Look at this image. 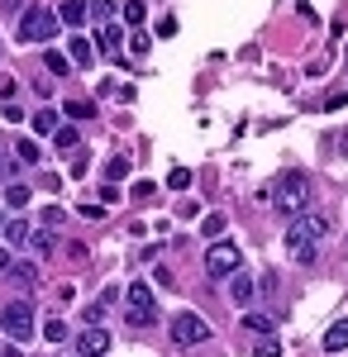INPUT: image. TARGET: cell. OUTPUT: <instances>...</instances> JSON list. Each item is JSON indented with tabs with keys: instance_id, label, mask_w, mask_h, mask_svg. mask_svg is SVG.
Returning a JSON list of instances; mask_svg holds the SVG:
<instances>
[{
	"instance_id": "6da1fadb",
	"label": "cell",
	"mask_w": 348,
	"mask_h": 357,
	"mask_svg": "<svg viewBox=\"0 0 348 357\" xmlns=\"http://www.w3.org/2000/svg\"><path fill=\"white\" fill-rule=\"evenodd\" d=\"M305 200H310L305 172H282L277 186H272V210H277L282 220H296V215H305Z\"/></svg>"
},
{
	"instance_id": "7a4b0ae2",
	"label": "cell",
	"mask_w": 348,
	"mask_h": 357,
	"mask_svg": "<svg viewBox=\"0 0 348 357\" xmlns=\"http://www.w3.org/2000/svg\"><path fill=\"white\" fill-rule=\"evenodd\" d=\"M329 234V220L324 215H296L291 229H287V243H291V257L296 262H310L315 257V243Z\"/></svg>"
},
{
	"instance_id": "3957f363",
	"label": "cell",
	"mask_w": 348,
	"mask_h": 357,
	"mask_svg": "<svg viewBox=\"0 0 348 357\" xmlns=\"http://www.w3.org/2000/svg\"><path fill=\"white\" fill-rule=\"evenodd\" d=\"M124 319H129L134 329H148V324L158 319V301H153V286H148V281H134V286L124 291Z\"/></svg>"
},
{
	"instance_id": "277c9868",
	"label": "cell",
	"mask_w": 348,
	"mask_h": 357,
	"mask_svg": "<svg viewBox=\"0 0 348 357\" xmlns=\"http://www.w3.org/2000/svg\"><path fill=\"white\" fill-rule=\"evenodd\" d=\"M57 24H62L57 10H48V5H29L24 15H20V38H24V43H48V38L57 33Z\"/></svg>"
},
{
	"instance_id": "5b68a950",
	"label": "cell",
	"mask_w": 348,
	"mask_h": 357,
	"mask_svg": "<svg viewBox=\"0 0 348 357\" xmlns=\"http://www.w3.org/2000/svg\"><path fill=\"white\" fill-rule=\"evenodd\" d=\"M0 329L10 333L15 343H24V338H34V310H29L24 301H10L5 310H0Z\"/></svg>"
},
{
	"instance_id": "8992f818",
	"label": "cell",
	"mask_w": 348,
	"mask_h": 357,
	"mask_svg": "<svg viewBox=\"0 0 348 357\" xmlns=\"http://www.w3.org/2000/svg\"><path fill=\"white\" fill-rule=\"evenodd\" d=\"M205 338H210V324H205L196 310H182V314H172V343L191 348V343H205Z\"/></svg>"
},
{
	"instance_id": "52a82bcc",
	"label": "cell",
	"mask_w": 348,
	"mask_h": 357,
	"mask_svg": "<svg viewBox=\"0 0 348 357\" xmlns=\"http://www.w3.org/2000/svg\"><path fill=\"white\" fill-rule=\"evenodd\" d=\"M239 267H243L239 243H210V252H205V272L210 276H234Z\"/></svg>"
},
{
	"instance_id": "ba28073f",
	"label": "cell",
	"mask_w": 348,
	"mask_h": 357,
	"mask_svg": "<svg viewBox=\"0 0 348 357\" xmlns=\"http://www.w3.org/2000/svg\"><path fill=\"white\" fill-rule=\"evenodd\" d=\"M77 353H81V357H106V353H110V333L101 329V324H91V329L77 338Z\"/></svg>"
},
{
	"instance_id": "9c48e42d",
	"label": "cell",
	"mask_w": 348,
	"mask_h": 357,
	"mask_svg": "<svg viewBox=\"0 0 348 357\" xmlns=\"http://www.w3.org/2000/svg\"><path fill=\"white\" fill-rule=\"evenodd\" d=\"M57 20H62V24H86V20H91V0H62V10H57Z\"/></svg>"
},
{
	"instance_id": "30bf717a",
	"label": "cell",
	"mask_w": 348,
	"mask_h": 357,
	"mask_svg": "<svg viewBox=\"0 0 348 357\" xmlns=\"http://www.w3.org/2000/svg\"><path fill=\"white\" fill-rule=\"evenodd\" d=\"M96 48L115 57L119 48H124V29H119V24H101V33H96Z\"/></svg>"
},
{
	"instance_id": "8fae6325",
	"label": "cell",
	"mask_w": 348,
	"mask_h": 357,
	"mask_svg": "<svg viewBox=\"0 0 348 357\" xmlns=\"http://www.w3.org/2000/svg\"><path fill=\"white\" fill-rule=\"evenodd\" d=\"M67 57H72V67H91V62H96V43L77 33V38L67 43Z\"/></svg>"
},
{
	"instance_id": "7c38bea8",
	"label": "cell",
	"mask_w": 348,
	"mask_h": 357,
	"mask_svg": "<svg viewBox=\"0 0 348 357\" xmlns=\"http://www.w3.org/2000/svg\"><path fill=\"white\" fill-rule=\"evenodd\" d=\"M324 348H329V353H344L348 348V319H334V324L324 329Z\"/></svg>"
},
{
	"instance_id": "4fadbf2b",
	"label": "cell",
	"mask_w": 348,
	"mask_h": 357,
	"mask_svg": "<svg viewBox=\"0 0 348 357\" xmlns=\"http://www.w3.org/2000/svg\"><path fill=\"white\" fill-rule=\"evenodd\" d=\"M253 291H258L253 276H243V272L229 276V296H234V305H248V301H253Z\"/></svg>"
},
{
	"instance_id": "5bb4252c",
	"label": "cell",
	"mask_w": 348,
	"mask_h": 357,
	"mask_svg": "<svg viewBox=\"0 0 348 357\" xmlns=\"http://www.w3.org/2000/svg\"><path fill=\"white\" fill-rule=\"evenodd\" d=\"M10 281H15V286H34V281H38V267H34V262H10Z\"/></svg>"
},
{
	"instance_id": "9a60e30c",
	"label": "cell",
	"mask_w": 348,
	"mask_h": 357,
	"mask_svg": "<svg viewBox=\"0 0 348 357\" xmlns=\"http://www.w3.org/2000/svg\"><path fill=\"white\" fill-rule=\"evenodd\" d=\"M43 67H48L53 77H67V72H72V57L67 53H43Z\"/></svg>"
},
{
	"instance_id": "2e32d148",
	"label": "cell",
	"mask_w": 348,
	"mask_h": 357,
	"mask_svg": "<svg viewBox=\"0 0 348 357\" xmlns=\"http://www.w3.org/2000/svg\"><path fill=\"white\" fill-rule=\"evenodd\" d=\"M29 238H34V234H29L24 220H10V224H5V243H29Z\"/></svg>"
},
{
	"instance_id": "e0dca14e",
	"label": "cell",
	"mask_w": 348,
	"mask_h": 357,
	"mask_svg": "<svg viewBox=\"0 0 348 357\" xmlns=\"http://www.w3.org/2000/svg\"><path fill=\"white\" fill-rule=\"evenodd\" d=\"M34 129H38V134H57V110H48V105H43V110L34 114Z\"/></svg>"
},
{
	"instance_id": "ac0fdd59",
	"label": "cell",
	"mask_w": 348,
	"mask_h": 357,
	"mask_svg": "<svg viewBox=\"0 0 348 357\" xmlns=\"http://www.w3.org/2000/svg\"><path fill=\"white\" fill-rule=\"evenodd\" d=\"M124 176H129V158H110L106 162V181L115 186V181H124Z\"/></svg>"
},
{
	"instance_id": "d6986e66",
	"label": "cell",
	"mask_w": 348,
	"mask_h": 357,
	"mask_svg": "<svg viewBox=\"0 0 348 357\" xmlns=\"http://www.w3.org/2000/svg\"><path fill=\"white\" fill-rule=\"evenodd\" d=\"M148 20V5L143 0H124V24H143Z\"/></svg>"
},
{
	"instance_id": "ffe728a7",
	"label": "cell",
	"mask_w": 348,
	"mask_h": 357,
	"mask_svg": "<svg viewBox=\"0 0 348 357\" xmlns=\"http://www.w3.org/2000/svg\"><path fill=\"white\" fill-rule=\"evenodd\" d=\"M15 158H20V162H38V143H34V138H20V143H15Z\"/></svg>"
},
{
	"instance_id": "44dd1931",
	"label": "cell",
	"mask_w": 348,
	"mask_h": 357,
	"mask_svg": "<svg viewBox=\"0 0 348 357\" xmlns=\"http://www.w3.org/2000/svg\"><path fill=\"white\" fill-rule=\"evenodd\" d=\"M5 205H15V210H20V205H29V186L10 181V186H5Z\"/></svg>"
},
{
	"instance_id": "7402d4cb",
	"label": "cell",
	"mask_w": 348,
	"mask_h": 357,
	"mask_svg": "<svg viewBox=\"0 0 348 357\" xmlns=\"http://www.w3.org/2000/svg\"><path fill=\"white\" fill-rule=\"evenodd\" d=\"M57 148H62V153H77V148H81V134H77V129H57Z\"/></svg>"
},
{
	"instance_id": "603a6c76",
	"label": "cell",
	"mask_w": 348,
	"mask_h": 357,
	"mask_svg": "<svg viewBox=\"0 0 348 357\" xmlns=\"http://www.w3.org/2000/svg\"><path fill=\"white\" fill-rule=\"evenodd\" d=\"M67 114L72 119H91L96 114V100H67Z\"/></svg>"
},
{
	"instance_id": "cb8c5ba5",
	"label": "cell",
	"mask_w": 348,
	"mask_h": 357,
	"mask_svg": "<svg viewBox=\"0 0 348 357\" xmlns=\"http://www.w3.org/2000/svg\"><path fill=\"white\" fill-rule=\"evenodd\" d=\"M167 186H172V191H187V186H191V172H187V167H172V172H167Z\"/></svg>"
},
{
	"instance_id": "d4e9b609",
	"label": "cell",
	"mask_w": 348,
	"mask_h": 357,
	"mask_svg": "<svg viewBox=\"0 0 348 357\" xmlns=\"http://www.w3.org/2000/svg\"><path fill=\"white\" fill-rule=\"evenodd\" d=\"M91 20H101V24H115V10H110V0H91Z\"/></svg>"
},
{
	"instance_id": "484cf974",
	"label": "cell",
	"mask_w": 348,
	"mask_h": 357,
	"mask_svg": "<svg viewBox=\"0 0 348 357\" xmlns=\"http://www.w3.org/2000/svg\"><path fill=\"white\" fill-rule=\"evenodd\" d=\"M29 243H34V252H38V257H48V252H53V234H48V229H43V234H34V238H29Z\"/></svg>"
},
{
	"instance_id": "4316f807",
	"label": "cell",
	"mask_w": 348,
	"mask_h": 357,
	"mask_svg": "<svg viewBox=\"0 0 348 357\" xmlns=\"http://www.w3.org/2000/svg\"><path fill=\"white\" fill-rule=\"evenodd\" d=\"M43 338H48V343H62V338H67V324H62V319H48V324H43Z\"/></svg>"
},
{
	"instance_id": "83f0119b",
	"label": "cell",
	"mask_w": 348,
	"mask_h": 357,
	"mask_svg": "<svg viewBox=\"0 0 348 357\" xmlns=\"http://www.w3.org/2000/svg\"><path fill=\"white\" fill-rule=\"evenodd\" d=\"M253 357H282V343H277V338H263V343H258V348H253Z\"/></svg>"
},
{
	"instance_id": "f1b7e54d",
	"label": "cell",
	"mask_w": 348,
	"mask_h": 357,
	"mask_svg": "<svg viewBox=\"0 0 348 357\" xmlns=\"http://www.w3.org/2000/svg\"><path fill=\"white\" fill-rule=\"evenodd\" d=\"M201 229H205L210 238H219V234H224V215H205V224H201Z\"/></svg>"
},
{
	"instance_id": "f546056e",
	"label": "cell",
	"mask_w": 348,
	"mask_h": 357,
	"mask_svg": "<svg viewBox=\"0 0 348 357\" xmlns=\"http://www.w3.org/2000/svg\"><path fill=\"white\" fill-rule=\"evenodd\" d=\"M243 324H248V329H258V333H268V329H272L268 314H243Z\"/></svg>"
},
{
	"instance_id": "4dcf8cb0",
	"label": "cell",
	"mask_w": 348,
	"mask_h": 357,
	"mask_svg": "<svg viewBox=\"0 0 348 357\" xmlns=\"http://www.w3.org/2000/svg\"><path fill=\"white\" fill-rule=\"evenodd\" d=\"M15 91H20V82H15V77H0V100H5V105L15 100Z\"/></svg>"
},
{
	"instance_id": "1f68e13d",
	"label": "cell",
	"mask_w": 348,
	"mask_h": 357,
	"mask_svg": "<svg viewBox=\"0 0 348 357\" xmlns=\"http://www.w3.org/2000/svg\"><path fill=\"white\" fill-rule=\"evenodd\" d=\"M67 172H72V176H86V148H77V158H72Z\"/></svg>"
},
{
	"instance_id": "d6a6232c",
	"label": "cell",
	"mask_w": 348,
	"mask_h": 357,
	"mask_svg": "<svg viewBox=\"0 0 348 357\" xmlns=\"http://www.w3.org/2000/svg\"><path fill=\"white\" fill-rule=\"evenodd\" d=\"M67 220V215H62V210H57V205H48V210H43V224H48V229H57V224Z\"/></svg>"
},
{
	"instance_id": "836d02e7",
	"label": "cell",
	"mask_w": 348,
	"mask_h": 357,
	"mask_svg": "<svg viewBox=\"0 0 348 357\" xmlns=\"http://www.w3.org/2000/svg\"><path fill=\"white\" fill-rule=\"evenodd\" d=\"M134 200H153V181H134Z\"/></svg>"
},
{
	"instance_id": "e575fe53",
	"label": "cell",
	"mask_w": 348,
	"mask_h": 357,
	"mask_svg": "<svg viewBox=\"0 0 348 357\" xmlns=\"http://www.w3.org/2000/svg\"><path fill=\"white\" fill-rule=\"evenodd\" d=\"M0 272H10V252L5 248H0Z\"/></svg>"
},
{
	"instance_id": "d590c367",
	"label": "cell",
	"mask_w": 348,
	"mask_h": 357,
	"mask_svg": "<svg viewBox=\"0 0 348 357\" xmlns=\"http://www.w3.org/2000/svg\"><path fill=\"white\" fill-rule=\"evenodd\" d=\"M0 5H5V10H20V5H24V0H0Z\"/></svg>"
},
{
	"instance_id": "8d00e7d4",
	"label": "cell",
	"mask_w": 348,
	"mask_h": 357,
	"mask_svg": "<svg viewBox=\"0 0 348 357\" xmlns=\"http://www.w3.org/2000/svg\"><path fill=\"white\" fill-rule=\"evenodd\" d=\"M0 357H24V353H20V348H5V353H0Z\"/></svg>"
}]
</instances>
